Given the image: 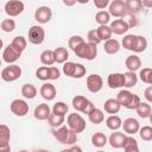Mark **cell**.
I'll list each match as a JSON object with an SVG mask.
<instances>
[{
	"instance_id": "obj_1",
	"label": "cell",
	"mask_w": 152,
	"mask_h": 152,
	"mask_svg": "<svg viewBox=\"0 0 152 152\" xmlns=\"http://www.w3.org/2000/svg\"><path fill=\"white\" fill-rule=\"evenodd\" d=\"M52 135L57 141L65 145H74L77 141V133L71 131L66 126H59L57 128H53Z\"/></svg>"
},
{
	"instance_id": "obj_2",
	"label": "cell",
	"mask_w": 152,
	"mask_h": 152,
	"mask_svg": "<svg viewBox=\"0 0 152 152\" xmlns=\"http://www.w3.org/2000/svg\"><path fill=\"white\" fill-rule=\"evenodd\" d=\"M116 100L120 103V106H124L127 109H135L137 106L140 103V97L127 89L120 90L116 95Z\"/></svg>"
},
{
	"instance_id": "obj_3",
	"label": "cell",
	"mask_w": 152,
	"mask_h": 152,
	"mask_svg": "<svg viewBox=\"0 0 152 152\" xmlns=\"http://www.w3.org/2000/svg\"><path fill=\"white\" fill-rule=\"evenodd\" d=\"M66 124H68V127L76 133H82L87 127L86 120L77 113L69 114L68 119H66Z\"/></svg>"
},
{
	"instance_id": "obj_4",
	"label": "cell",
	"mask_w": 152,
	"mask_h": 152,
	"mask_svg": "<svg viewBox=\"0 0 152 152\" xmlns=\"http://www.w3.org/2000/svg\"><path fill=\"white\" fill-rule=\"evenodd\" d=\"M72 107L81 112V113H84V114H88L95 106L93 104V102L90 100H88L87 97L82 96V95H76L74 99H72Z\"/></svg>"
},
{
	"instance_id": "obj_5",
	"label": "cell",
	"mask_w": 152,
	"mask_h": 152,
	"mask_svg": "<svg viewBox=\"0 0 152 152\" xmlns=\"http://www.w3.org/2000/svg\"><path fill=\"white\" fill-rule=\"evenodd\" d=\"M21 76V68L17 64H11L2 69L1 71V78L6 82H13L17 81Z\"/></svg>"
},
{
	"instance_id": "obj_6",
	"label": "cell",
	"mask_w": 152,
	"mask_h": 152,
	"mask_svg": "<svg viewBox=\"0 0 152 152\" xmlns=\"http://www.w3.org/2000/svg\"><path fill=\"white\" fill-rule=\"evenodd\" d=\"M45 39V31L39 25H33L28 30V42L34 45H39Z\"/></svg>"
},
{
	"instance_id": "obj_7",
	"label": "cell",
	"mask_w": 152,
	"mask_h": 152,
	"mask_svg": "<svg viewBox=\"0 0 152 152\" xmlns=\"http://www.w3.org/2000/svg\"><path fill=\"white\" fill-rule=\"evenodd\" d=\"M25 5L21 0H10L5 4V12L10 17H17L23 13Z\"/></svg>"
},
{
	"instance_id": "obj_8",
	"label": "cell",
	"mask_w": 152,
	"mask_h": 152,
	"mask_svg": "<svg viewBox=\"0 0 152 152\" xmlns=\"http://www.w3.org/2000/svg\"><path fill=\"white\" fill-rule=\"evenodd\" d=\"M11 112L17 116H25L28 113V104L21 99H15L10 104Z\"/></svg>"
},
{
	"instance_id": "obj_9",
	"label": "cell",
	"mask_w": 152,
	"mask_h": 152,
	"mask_svg": "<svg viewBox=\"0 0 152 152\" xmlns=\"http://www.w3.org/2000/svg\"><path fill=\"white\" fill-rule=\"evenodd\" d=\"M86 84H87V88L90 93H99L101 89H102V86H103V80L100 75L97 74H91L87 77V81H86Z\"/></svg>"
},
{
	"instance_id": "obj_10",
	"label": "cell",
	"mask_w": 152,
	"mask_h": 152,
	"mask_svg": "<svg viewBox=\"0 0 152 152\" xmlns=\"http://www.w3.org/2000/svg\"><path fill=\"white\" fill-rule=\"evenodd\" d=\"M109 11L108 13L113 17H116V18H122L127 14V11H126V6H125V1L124 0H113L109 5Z\"/></svg>"
},
{
	"instance_id": "obj_11",
	"label": "cell",
	"mask_w": 152,
	"mask_h": 152,
	"mask_svg": "<svg viewBox=\"0 0 152 152\" xmlns=\"http://www.w3.org/2000/svg\"><path fill=\"white\" fill-rule=\"evenodd\" d=\"M20 56H21V51L19 49H17L15 46H13L12 44L6 46L4 52H2V59L8 64L14 63L15 61H18L20 58Z\"/></svg>"
},
{
	"instance_id": "obj_12",
	"label": "cell",
	"mask_w": 152,
	"mask_h": 152,
	"mask_svg": "<svg viewBox=\"0 0 152 152\" xmlns=\"http://www.w3.org/2000/svg\"><path fill=\"white\" fill-rule=\"evenodd\" d=\"M52 18V11L49 6H40L34 12V19L39 24H46Z\"/></svg>"
},
{
	"instance_id": "obj_13",
	"label": "cell",
	"mask_w": 152,
	"mask_h": 152,
	"mask_svg": "<svg viewBox=\"0 0 152 152\" xmlns=\"http://www.w3.org/2000/svg\"><path fill=\"white\" fill-rule=\"evenodd\" d=\"M109 27L112 30V33H115V34H119V36L126 33L131 28L129 25L127 24V21L124 20V19H115L114 21L110 23Z\"/></svg>"
},
{
	"instance_id": "obj_14",
	"label": "cell",
	"mask_w": 152,
	"mask_h": 152,
	"mask_svg": "<svg viewBox=\"0 0 152 152\" xmlns=\"http://www.w3.org/2000/svg\"><path fill=\"white\" fill-rule=\"evenodd\" d=\"M121 126L124 127V132L129 134V135H134L135 133H138V131L140 128L139 121L134 118H127L126 120H124Z\"/></svg>"
},
{
	"instance_id": "obj_15",
	"label": "cell",
	"mask_w": 152,
	"mask_h": 152,
	"mask_svg": "<svg viewBox=\"0 0 152 152\" xmlns=\"http://www.w3.org/2000/svg\"><path fill=\"white\" fill-rule=\"evenodd\" d=\"M40 95L44 100L46 101H51L56 97L57 95V90H56V87L52 84V83H44L42 84L40 87Z\"/></svg>"
},
{
	"instance_id": "obj_16",
	"label": "cell",
	"mask_w": 152,
	"mask_h": 152,
	"mask_svg": "<svg viewBox=\"0 0 152 152\" xmlns=\"http://www.w3.org/2000/svg\"><path fill=\"white\" fill-rule=\"evenodd\" d=\"M107 84L110 89H116V88L124 87V74L114 72V74L108 75Z\"/></svg>"
},
{
	"instance_id": "obj_17",
	"label": "cell",
	"mask_w": 152,
	"mask_h": 152,
	"mask_svg": "<svg viewBox=\"0 0 152 152\" xmlns=\"http://www.w3.org/2000/svg\"><path fill=\"white\" fill-rule=\"evenodd\" d=\"M50 113H51V109H50L49 104H46V103H39V104L34 108L33 115H34V118H36L37 120L43 121V120H48Z\"/></svg>"
},
{
	"instance_id": "obj_18",
	"label": "cell",
	"mask_w": 152,
	"mask_h": 152,
	"mask_svg": "<svg viewBox=\"0 0 152 152\" xmlns=\"http://www.w3.org/2000/svg\"><path fill=\"white\" fill-rule=\"evenodd\" d=\"M125 138H126V135H125L124 133L115 131L114 133H112V134L109 135L108 142H109V145H110L113 148H122Z\"/></svg>"
},
{
	"instance_id": "obj_19",
	"label": "cell",
	"mask_w": 152,
	"mask_h": 152,
	"mask_svg": "<svg viewBox=\"0 0 152 152\" xmlns=\"http://www.w3.org/2000/svg\"><path fill=\"white\" fill-rule=\"evenodd\" d=\"M125 65L128 69V71H137L141 66V59L137 55H131L126 58Z\"/></svg>"
},
{
	"instance_id": "obj_20",
	"label": "cell",
	"mask_w": 152,
	"mask_h": 152,
	"mask_svg": "<svg viewBox=\"0 0 152 152\" xmlns=\"http://www.w3.org/2000/svg\"><path fill=\"white\" fill-rule=\"evenodd\" d=\"M120 108H121V106L116 99H108L103 103V109L108 114H116L120 112Z\"/></svg>"
},
{
	"instance_id": "obj_21",
	"label": "cell",
	"mask_w": 152,
	"mask_h": 152,
	"mask_svg": "<svg viewBox=\"0 0 152 152\" xmlns=\"http://www.w3.org/2000/svg\"><path fill=\"white\" fill-rule=\"evenodd\" d=\"M88 119L91 124H95V125H100L104 121V114L101 109L99 108H93L89 113H88Z\"/></svg>"
},
{
	"instance_id": "obj_22",
	"label": "cell",
	"mask_w": 152,
	"mask_h": 152,
	"mask_svg": "<svg viewBox=\"0 0 152 152\" xmlns=\"http://www.w3.org/2000/svg\"><path fill=\"white\" fill-rule=\"evenodd\" d=\"M125 6L129 14H137L142 10L141 0H125Z\"/></svg>"
},
{
	"instance_id": "obj_23",
	"label": "cell",
	"mask_w": 152,
	"mask_h": 152,
	"mask_svg": "<svg viewBox=\"0 0 152 152\" xmlns=\"http://www.w3.org/2000/svg\"><path fill=\"white\" fill-rule=\"evenodd\" d=\"M53 58H55V63H59V64H63L64 62L68 61L69 58V52L63 46H59V48H56L53 50Z\"/></svg>"
},
{
	"instance_id": "obj_24",
	"label": "cell",
	"mask_w": 152,
	"mask_h": 152,
	"mask_svg": "<svg viewBox=\"0 0 152 152\" xmlns=\"http://www.w3.org/2000/svg\"><path fill=\"white\" fill-rule=\"evenodd\" d=\"M103 49L108 55H115L120 50V43L114 38H109V39L104 40Z\"/></svg>"
},
{
	"instance_id": "obj_25",
	"label": "cell",
	"mask_w": 152,
	"mask_h": 152,
	"mask_svg": "<svg viewBox=\"0 0 152 152\" xmlns=\"http://www.w3.org/2000/svg\"><path fill=\"white\" fill-rule=\"evenodd\" d=\"M135 110H137V114L142 119L150 118L152 114V108H151V104L148 102H141L140 101V103L137 106Z\"/></svg>"
},
{
	"instance_id": "obj_26",
	"label": "cell",
	"mask_w": 152,
	"mask_h": 152,
	"mask_svg": "<svg viewBox=\"0 0 152 152\" xmlns=\"http://www.w3.org/2000/svg\"><path fill=\"white\" fill-rule=\"evenodd\" d=\"M121 118L115 115V114H110L107 119H106V126L110 129V131H118L121 127Z\"/></svg>"
},
{
	"instance_id": "obj_27",
	"label": "cell",
	"mask_w": 152,
	"mask_h": 152,
	"mask_svg": "<svg viewBox=\"0 0 152 152\" xmlns=\"http://www.w3.org/2000/svg\"><path fill=\"white\" fill-rule=\"evenodd\" d=\"M107 142H108V138H107L106 134L102 133V132H96V133H94V134L91 135V144H93V146H95V147L101 148V147H103Z\"/></svg>"
},
{
	"instance_id": "obj_28",
	"label": "cell",
	"mask_w": 152,
	"mask_h": 152,
	"mask_svg": "<svg viewBox=\"0 0 152 152\" xmlns=\"http://www.w3.org/2000/svg\"><path fill=\"white\" fill-rule=\"evenodd\" d=\"M147 48V39L144 36H137L135 34V39H134V44H133V49L132 51L134 52H144Z\"/></svg>"
},
{
	"instance_id": "obj_29",
	"label": "cell",
	"mask_w": 152,
	"mask_h": 152,
	"mask_svg": "<svg viewBox=\"0 0 152 152\" xmlns=\"http://www.w3.org/2000/svg\"><path fill=\"white\" fill-rule=\"evenodd\" d=\"M122 148L126 151V152H138L139 151V147H138V142L137 140L131 137V135H126L125 140H124V145H122Z\"/></svg>"
},
{
	"instance_id": "obj_30",
	"label": "cell",
	"mask_w": 152,
	"mask_h": 152,
	"mask_svg": "<svg viewBox=\"0 0 152 152\" xmlns=\"http://www.w3.org/2000/svg\"><path fill=\"white\" fill-rule=\"evenodd\" d=\"M21 95L25 97V99H28V100H32L36 97L37 95V88L31 84V83H25L23 87H21Z\"/></svg>"
},
{
	"instance_id": "obj_31",
	"label": "cell",
	"mask_w": 152,
	"mask_h": 152,
	"mask_svg": "<svg viewBox=\"0 0 152 152\" xmlns=\"http://www.w3.org/2000/svg\"><path fill=\"white\" fill-rule=\"evenodd\" d=\"M138 76L135 75V71H127L124 74V87L132 88L137 84Z\"/></svg>"
},
{
	"instance_id": "obj_32",
	"label": "cell",
	"mask_w": 152,
	"mask_h": 152,
	"mask_svg": "<svg viewBox=\"0 0 152 152\" xmlns=\"http://www.w3.org/2000/svg\"><path fill=\"white\" fill-rule=\"evenodd\" d=\"M64 120H65L64 115H59V114H56V113H53V112H51L50 115H49V118H48L49 125H50L51 127H53V128H57V127L62 126L63 122H64Z\"/></svg>"
},
{
	"instance_id": "obj_33",
	"label": "cell",
	"mask_w": 152,
	"mask_h": 152,
	"mask_svg": "<svg viewBox=\"0 0 152 152\" xmlns=\"http://www.w3.org/2000/svg\"><path fill=\"white\" fill-rule=\"evenodd\" d=\"M11 139V129L8 126L0 124V145L2 144H10Z\"/></svg>"
},
{
	"instance_id": "obj_34",
	"label": "cell",
	"mask_w": 152,
	"mask_h": 152,
	"mask_svg": "<svg viewBox=\"0 0 152 152\" xmlns=\"http://www.w3.org/2000/svg\"><path fill=\"white\" fill-rule=\"evenodd\" d=\"M96 32H97V36H99V38L101 39V42L112 38V30H110V27L107 26V25H100V26L96 28Z\"/></svg>"
},
{
	"instance_id": "obj_35",
	"label": "cell",
	"mask_w": 152,
	"mask_h": 152,
	"mask_svg": "<svg viewBox=\"0 0 152 152\" xmlns=\"http://www.w3.org/2000/svg\"><path fill=\"white\" fill-rule=\"evenodd\" d=\"M40 62L44 65H52L55 63V58H53V50H44L40 53Z\"/></svg>"
},
{
	"instance_id": "obj_36",
	"label": "cell",
	"mask_w": 152,
	"mask_h": 152,
	"mask_svg": "<svg viewBox=\"0 0 152 152\" xmlns=\"http://www.w3.org/2000/svg\"><path fill=\"white\" fill-rule=\"evenodd\" d=\"M97 56V48H96V44H93V43H87L86 44V57L84 59L87 61H93L95 57Z\"/></svg>"
},
{
	"instance_id": "obj_37",
	"label": "cell",
	"mask_w": 152,
	"mask_h": 152,
	"mask_svg": "<svg viewBox=\"0 0 152 152\" xmlns=\"http://www.w3.org/2000/svg\"><path fill=\"white\" fill-rule=\"evenodd\" d=\"M95 20L99 25H107L110 21V14L107 11L101 10L95 14Z\"/></svg>"
},
{
	"instance_id": "obj_38",
	"label": "cell",
	"mask_w": 152,
	"mask_h": 152,
	"mask_svg": "<svg viewBox=\"0 0 152 152\" xmlns=\"http://www.w3.org/2000/svg\"><path fill=\"white\" fill-rule=\"evenodd\" d=\"M68 110H69V106H68L65 102H62V101L56 102V103L53 104V107H52V112H53V113L59 114V115H64V116H65V114L68 113Z\"/></svg>"
},
{
	"instance_id": "obj_39",
	"label": "cell",
	"mask_w": 152,
	"mask_h": 152,
	"mask_svg": "<svg viewBox=\"0 0 152 152\" xmlns=\"http://www.w3.org/2000/svg\"><path fill=\"white\" fill-rule=\"evenodd\" d=\"M13 46H15L17 49H19L21 52L26 49V45H27V40H26V38L25 37H23V36H17V37H14L13 38V40H12V43H11Z\"/></svg>"
},
{
	"instance_id": "obj_40",
	"label": "cell",
	"mask_w": 152,
	"mask_h": 152,
	"mask_svg": "<svg viewBox=\"0 0 152 152\" xmlns=\"http://www.w3.org/2000/svg\"><path fill=\"white\" fill-rule=\"evenodd\" d=\"M139 135L144 141H151L152 140V127L151 126H142L139 128Z\"/></svg>"
},
{
	"instance_id": "obj_41",
	"label": "cell",
	"mask_w": 152,
	"mask_h": 152,
	"mask_svg": "<svg viewBox=\"0 0 152 152\" xmlns=\"http://www.w3.org/2000/svg\"><path fill=\"white\" fill-rule=\"evenodd\" d=\"M139 77L144 83L151 84L152 83V69L151 68H144L142 70H140Z\"/></svg>"
},
{
	"instance_id": "obj_42",
	"label": "cell",
	"mask_w": 152,
	"mask_h": 152,
	"mask_svg": "<svg viewBox=\"0 0 152 152\" xmlns=\"http://www.w3.org/2000/svg\"><path fill=\"white\" fill-rule=\"evenodd\" d=\"M0 27L4 32H12L15 28V21L13 19H5L0 23Z\"/></svg>"
},
{
	"instance_id": "obj_43",
	"label": "cell",
	"mask_w": 152,
	"mask_h": 152,
	"mask_svg": "<svg viewBox=\"0 0 152 152\" xmlns=\"http://www.w3.org/2000/svg\"><path fill=\"white\" fill-rule=\"evenodd\" d=\"M36 77L40 81H48L49 80V66H39L36 70Z\"/></svg>"
},
{
	"instance_id": "obj_44",
	"label": "cell",
	"mask_w": 152,
	"mask_h": 152,
	"mask_svg": "<svg viewBox=\"0 0 152 152\" xmlns=\"http://www.w3.org/2000/svg\"><path fill=\"white\" fill-rule=\"evenodd\" d=\"M134 39H135V34H126L122 38V46L126 50L132 51L133 49V44H134Z\"/></svg>"
},
{
	"instance_id": "obj_45",
	"label": "cell",
	"mask_w": 152,
	"mask_h": 152,
	"mask_svg": "<svg viewBox=\"0 0 152 152\" xmlns=\"http://www.w3.org/2000/svg\"><path fill=\"white\" fill-rule=\"evenodd\" d=\"M86 72H87L86 66L83 64H81V63H76L75 64V70H74L72 77L74 78H81V77H83L86 75Z\"/></svg>"
},
{
	"instance_id": "obj_46",
	"label": "cell",
	"mask_w": 152,
	"mask_h": 152,
	"mask_svg": "<svg viewBox=\"0 0 152 152\" xmlns=\"http://www.w3.org/2000/svg\"><path fill=\"white\" fill-rule=\"evenodd\" d=\"M75 64L74 62H64L63 63V72L64 75L69 76V77H72V74H74V70H75Z\"/></svg>"
},
{
	"instance_id": "obj_47",
	"label": "cell",
	"mask_w": 152,
	"mask_h": 152,
	"mask_svg": "<svg viewBox=\"0 0 152 152\" xmlns=\"http://www.w3.org/2000/svg\"><path fill=\"white\" fill-rule=\"evenodd\" d=\"M82 42H84V39L81 37V36H72V37H70L69 38V42H68V44H69V48L74 51L75 50V48L77 46V45H80Z\"/></svg>"
},
{
	"instance_id": "obj_48",
	"label": "cell",
	"mask_w": 152,
	"mask_h": 152,
	"mask_svg": "<svg viewBox=\"0 0 152 152\" xmlns=\"http://www.w3.org/2000/svg\"><path fill=\"white\" fill-rule=\"evenodd\" d=\"M87 38H88V42H89V43H93V44H96V45L101 42V39H100L99 36H97L96 28H95V30H90V31L88 32Z\"/></svg>"
},
{
	"instance_id": "obj_49",
	"label": "cell",
	"mask_w": 152,
	"mask_h": 152,
	"mask_svg": "<svg viewBox=\"0 0 152 152\" xmlns=\"http://www.w3.org/2000/svg\"><path fill=\"white\" fill-rule=\"evenodd\" d=\"M61 76V71L58 70V68L56 66H50L49 65V80L51 81H56L58 80Z\"/></svg>"
},
{
	"instance_id": "obj_50",
	"label": "cell",
	"mask_w": 152,
	"mask_h": 152,
	"mask_svg": "<svg viewBox=\"0 0 152 152\" xmlns=\"http://www.w3.org/2000/svg\"><path fill=\"white\" fill-rule=\"evenodd\" d=\"M93 1H94L95 7L99 10H104L109 5V0H93Z\"/></svg>"
},
{
	"instance_id": "obj_51",
	"label": "cell",
	"mask_w": 152,
	"mask_h": 152,
	"mask_svg": "<svg viewBox=\"0 0 152 152\" xmlns=\"http://www.w3.org/2000/svg\"><path fill=\"white\" fill-rule=\"evenodd\" d=\"M144 96H145V99H146V101H147L148 103L152 102V86H148V87L145 89Z\"/></svg>"
},
{
	"instance_id": "obj_52",
	"label": "cell",
	"mask_w": 152,
	"mask_h": 152,
	"mask_svg": "<svg viewBox=\"0 0 152 152\" xmlns=\"http://www.w3.org/2000/svg\"><path fill=\"white\" fill-rule=\"evenodd\" d=\"M10 151H11L10 144H2V145H0V152H10Z\"/></svg>"
},
{
	"instance_id": "obj_53",
	"label": "cell",
	"mask_w": 152,
	"mask_h": 152,
	"mask_svg": "<svg viewBox=\"0 0 152 152\" xmlns=\"http://www.w3.org/2000/svg\"><path fill=\"white\" fill-rule=\"evenodd\" d=\"M141 4L146 8H151L152 7V0H141Z\"/></svg>"
},
{
	"instance_id": "obj_54",
	"label": "cell",
	"mask_w": 152,
	"mask_h": 152,
	"mask_svg": "<svg viewBox=\"0 0 152 152\" xmlns=\"http://www.w3.org/2000/svg\"><path fill=\"white\" fill-rule=\"evenodd\" d=\"M62 1H63V4L65 6H69V7H71V6H74L76 4V0H62Z\"/></svg>"
},
{
	"instance_id": "obj_55",
	"label": "cell",
	"mask_w": 152,
	"mask_h": 152,
	"mask_svg": "<svg viewBox=\"0 0 152 152\" xmlns=\"http://www.w3.org/2000/svg\"><path fill=\"white\" fill-rule=\"evenodd\" d=\"M68 151H82L81 147H77V146H72L70 148H68Z\"/></svg>"
},
{
	"instance_id": "obj_56",
	"label": "cell",
	"mask_w": 152,
	"mask_h": 152,
	"mask_svg": "<svg viewBox=\"0 0 152 152\" xmlns=\"http://www.w3.org/2000/svg\"><path fill=\"white\" fill-rule=\"evenodd\" d=\"M76 2L82 4V5H86V4H88V2H89V0H76Z\"/></svg>"
},
{
	"instance_id": "obj_57",
	"label": "cell",
	"mask_w": 152,
	"mask_h": 152,
	"mask_svg": "<svg viewBox=\"0 0 152 152\" xmlns=\"http://www.w3.org/2000/svg\"><path fill=\"white\" fill-rule=\"evenodd\" d=\"M2 46H4V42H2V39L0 38V50L2 49Z\"/></svg>"
},
{
	"instance_id": "obj_58",
	"label": "cell",
	"mask_w": 152,
	"mask_h": 152,
	"mask_svg": "<svg viewBox=\"0 0 152 152\" xmlns=\"http://www.w3.org/2000/svg\"><path fill=\"white\" fill-rule=\"evenodd\" d=\"M0 66H1V59H0Z\"/></svg>"
}]
</instances>
